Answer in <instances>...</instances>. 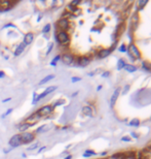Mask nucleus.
Returning <instances> with one entry per match:
<instances>
[{
    "instance_id": "f257e3e1",
    "label": "nucleus",
    "mask_w": 151,
    "mask_h": 159,
    "mask_svg": "<svg viewBox=\"0 0 151 159\" xmlns=\"http://www.w3.org/2000/svg\"><path fill=\"white\" fill-rule=\"evenodd\" d=\"M128 55L133 60H138L141 58V53L139 51V49L137 48V46H135L134 44H131L128 46Z\"/></svg>"
},
{
    "instance_id": "f03ea898",
    "label": "nucleus",
    "mask_w": 151,
    "mask_h": 159,
    "mask_svg": "<svg viewBox=\"0 0 151 159\" xmlns=\"http://www.w3.org/2000/svg\"><path fill=\"white\" fill-rule=\"evenodd\" d=\"M57 89V87L56 86H50V87H49V88H46L45 90H44V92L43 93H41L40 95H36V94H34V100H33V103H37L40 99H42V98H44L46 95H49L50 93H51L52 91H54V90Z\"/></svg>"
},
{
    "instance_id": "7ed1b4c3",
    "label": "nucleus",
    "mask_w": 151,
    "mask_h": 159,
    "mask_svg": "<svg viewBox=\"0 0 151 159\" xmlns=\"http://www.w3.org/2000/svg\"><path fill=\"white\" fill-rule=\"evenodd\" d=\"M57 39L58 41L63 45V46H66V45H69L70 43V37H69V34H68L66 31H60L57 35Z\"/></svg>"
},
{
    "instance_id": "20e7f679",
    "label": "nucleus",
    "mask_w": 151,
    "mask_h": 159,
    "mask_svg": "<svg viewBox=\"0 0 151 159\" xmlns=\"http://www.w3.org/2000/svg\"><path fill=\"white\" fill-rule=\"evenodd\" d=\"M21 141H22L23 144H29L32 141H34L35 139V134L33 132H28V131H25V132H22L20 134Z\"/></svg>"
},
{
    "instance_id": "39448f33",
    "label": "nucleus",
    "mask_w": 151,
    "mask_h": 159,
    "mask_svg": "<svg viewBox=\"0 0 151 159\" xmlns=\"http://www.w3.org/2000/svg\"><path fill=\"white\" fill-rule=\"evenodd\" d=\"M53 110V106H44L42 107H40L38 110H37V114L42 118L44 116H49L50 113H52Z\"/></svg>"
},
{
    "instance_id": "423d86ee",
    "label": "nucleus",
    "mask_w": 151,
    "mask_h": 159,
    "mask_svg": "<svg viewBox=\"0 0 151 159\" xmlns=\"http://www.w3.org/2000/svg\"><path fill=\"white\" fill-rule=\"evenodd\" d=\"M58 27L61 29V31H65L66 29L69 28V21L66 18H61L58 22H57Z\"/></svg>"
},
{
    "instance_id": "0eeeda50",
    "label": "nucleus",
    "mask_w": 151,
    "mask_h": 159,
    "mask_svg": "<svg viewBox=\"0 0 151 159\" xmlns=\"http://www.w3.org/2000/svg\"><path fill=\"white\" fill-rule=\"evenodd\" d=\"M41 120V117L37 114V112L36 113H34V114H32L30 117H28V118L26 119V123H28V124H30V125L32 126L33 124H35V123H37V122H39Z\"/></svg>"
},
{
    "instance_id": "6e6552de",
    "label": "nucleus",
    "mask_w": 151,
    "mask_h": 159,
    "mask_svg": "<svg viewBox=\"0 0 151 159\" xmlns=\"http://www.w3.org/2000/svg\"><path fill=\"white\" fill-rule=\"evenodd\" d=\"M22 141H21V137H20V134H16L13 135L11 139L9 140V145L10 147L12 148H16V147H20L21 145H22Z\"/></svg>"
},
{
    "instance_id": "1a4fd4ad",
    "label": "nucleus",
    "mask_w": 151,
    "mask_h": 159,
    "mask_svg": "<svg viewBox=\"0 0 151 159\" xmlns=\"http://www.w3.org/2000/svg\"><path fill=\"white\" fill-rule=\"evenodd\" d=\"M16 2H11V1H6V0H3V1H0V11H6L9 10L13 4Z\"/></svg>"
},
{
    "instance_id": "9d476101",
    "label": "nucleus",
    "mask_w": 151,
    "mask_h": 159,
    "mask_svg": "<svg viewBox=\"0 0 151 159\" xmlns=\"http://www.w3.org/2000/svg\"><path fill=\"white\" fill-rule=\"evenodd\" d=\"M61 59H62V61H63L64 63L67 64V65L72 64L73 61H74V57L72 56L71 54H64L63 56H61Z\"/></svg>"
},
{
    "instance_id": "9b49d317",
    "label": "nucleus",
    "mask_w": 151,
    "mask_h": 159,
    "mask_svg": "<svg viewBox=\"0 0 151 159\" xmlns=\"http://www.w3.org/2000/svg\"><path fill=\"white\" fill-rule=\"evenodd\" d=\"M120 91H121V89H120L119 87H117V88H116V89L114 90V92L112 93V96H111V100H110L111 106H114L115 102H116V100H117L118 96H119V94H120Z\"/></svg>"
},
{
    "instance_id": "f8f14e48",
    "label": "nucleus",
    "mask_w": 151,
    "mask_h": 159,
    "mask_svg": "<svg viewBox=\"0 0 151 159\" xmlns=\"http://www.w3.org/2000/svg\"><path fill=\"white\" fill-rule=\"evenodd\" d=\"M77 63L79 66L81 67H85L90 64V58L86 57V56H82V57H79L78 60H77Z\"/></svg>"
},
{
    "instance_id": "ddd939ff",
    "label": "nucleus",
    "mask_w": 151,
    "mask_h": 159,
    "mask_svg": "<svg viewBox=\"0 0 151 159\" xmlns=\"http://www.w3.org/2000/svg\"><path fill=\"white\" fill-rule=\"evenodd\" d=\"M111 52H112L111 49H103V50L99 51V53H98V57H99L100 59H104V58L108 57L109 55L111 54Z\"/></svg>"
},
{
    "instance_id": "4468645a",
    "label": "nucleus",
    "mask_w": 151,
    "mask_h": 159,
    "mask_svg": "<svg viewBox=\"0 0 151 159\" xmlns=\"http://www.w3.org/2000/svg\"><path fill=\"white\" fill-rule=\"evenodd\" d=\"M34 39V34L32 32H29V33H27L25 37H24V44L27 46V45H30L32 44V41Z\"/></svg>"
},
{
    "instance_id": "2eb2a0df",
    "label": "nucleus",
    "mask_w": 151,
    "mask_h": 159,
    "mask_svg": "<svg viewBox=\"0 0 151 159\" xmlns=\"http://www.w3.org/2000/svg\"><path fill=\"white\" fill-rule=\"evenodd\" d=\"M82 114L87 117H93V108L91 106H83L82 107Z\"/></svg>"
},
{
    "instance_id": "dca6fc26",
    "label": "nucleus",
    "mask_w": 151,
    "mask_h": 159,
    "mask_svg": "<svg viewBox=\"0 0 151 159\" xmlns=\"http://www.w3.org/2000/svg\"><path fill=\"white\" fill-rule=\"evenodd\" d=\"M29 127H31V125L28 124V123H26V122H23V123L19 124V126H18V128H19V130L21 131V132H25V131H27V129H28Z\"/></svg>"
},
{
    "instance_id": "f3484780",
    "label": "nucleus",
    "mask_w": 151,
    "mask_h": 159,
    "mask_svg": "<svg viewBox=\"0 0 151 159\" xmlns=\"http://www.w3.org/2000/svg\"><path fill=\"white\" fill-rule=\"evenodd\" d=\"M25 48H26V45H25L24 43L20 44V45H19V47L17 48L16 52H15V56H19V55L22 54V53H23V51L25 50Z\"/></svg>"
},
{
    "instance_id": "a211bd4d",
    "label": "nucleus",
    "mask_w": 151,
    "mask_h": 159,
    "mask_svg": "<svg viewBox=\"0 0 151 159\" xmlns=\"http://www.w3.org/2000/svg\"><path fill=\"white\" fill-rule=\"evenodd\" d=\"M125 69L128 72H135L137 69H138V67L135 66V65H132V64H126V67H125Z\"/></svg>"
},
{
    "instance_id": "6ab92c4d",
    "label": "nucleus",
    "mask_w": 151,
    "mask_h": 159,
    "mask_svg": "<svg viewBox=\"0 0 151 159\" xmlns=\"http://www.w3.org/2000/svg\"><path fill=\"white\" fill-rule=\"evenodd\" d=\"M126 62L123 61V59H119L118 61H117V69L118 70H120V69H122V68H125L126 67Z\"/></svg>"
},
{
    "instance_id": "aec40b11",
    "label": "nucleus",
    "mask_w": 151,
    "mask_h": 159,
    "mask_svg": "<svg viewBox=\"0 0 151 159\" xmlns=\"http://www.w3.org/2000/svg\"><path fill=\"white\" fill-rule=\"evenodd\" d=\"M142 66H143L144 69L151 71V63H150V62H148V61H143V62H142Z\"/></svg>"
},
{
    "instance_id": "412c9836",
    "label": "nucleus",
    "mask_w": 151,
    "mask_h": 159,
    "mask_svg": "<svg viewBox=\"0 0 151 159\" xmlns=\"http://www.w3.org/2000/svg\"><path fill=\"white\" fill-rule=\"evenodd\" d=\"M139 124H140V120H139V119H137V118H134L133 120L129 121L128 125H129V126H138Z\"/></svg>"
},
{
    "instance_id": "4be33fe9",
    "label": "nucleus",
    "mask_w": 151,
    "mask_h": 159,
    "mask_svg": "<svg viewBox=\"0 0 151 159\" xmlns=\"http://www.w3.org/2000/svg\"><path fill=\"white\" fill-rule=\"evenodd\" d=\"M54 78V75H47V77H45L44 79H42V80H41L40 81V83H39V84L40 85H42V84H44V83H46V82H49V81H50V80H52Z\"/></svg>"
},
{
    "instance_id": "5701e85b",
    "label": "nucleus",
    "mask_w": 151,
    "mask_h": 159,
    "mask_svg": "<svg viewBox=\"0 0 151 159\" xmlns=\"http://www.w3.org/2000/svg\"><path fill=\"white\" fill-rule=\"evenodd\" d=\"M96 155V152L92 151V150H86L83 153V157H90V156H94Z\"/></svg>"
},
{
    "instance_id": "b1692460",
    "label": "nucleus",
    "mask_w": 151,
    "mask_h": 159,
    "mask_svg": "<svg viewBox=\"0 0 151 159\" xmlns=\"http://www.w3.org/2000/svg\"><path fill=\"white\" fill-rule=\"evenodd\" d=\"M147 2H148V1H146V0H140V1L138 2L139 8H140V9H142V8L144 7V6H145V5L147 4Z\"/></svg>"
},
{
    "instance_id": "393cba45",
    "label": "nucleus",
    "mask_w": 151,
    "mask_h": 159,
    "mask_svg": "<svg viewBox=\"0 0 151 159\" xmlns=\"http://www.w3.org/2000/svg\"><path fill=\"white\" fill-rule=\"evenodd\" d=\"M60 59H61V56H60V55H59V56H56V57L53 58V60L50 62V64H51L52 66H54V65H56V63H57V62H58Z\"/></svg>"
},
{
    "instance_id": "a878e982",
    "label": "nucleus",
    "mask_w": 151,
    "mask_h": 159,
    "mask_svg": "<svg viewBox=\"0 0 151 159\" xmlns=\"http://www.w3.org/2000/svg\"><path fill=\"white\" fill-rule=\"evenodd\" d=\"M50 25L47 24V25H45V27L42 29V32L43 33H47V32H50Z\"/></svg>"
},
{
    "instance_id": "bb28decb",
    "label": "nucleus",
    "mask_w": 151,
    "mask_h": 159,
    "mask_svg": "<svg viewBox=\"0 0 151 159\" xmlns=\"http://www.w3.org/2000/svg\"><path fill=\"white\" fill-rule=\"evenodd\" d=\"M38 145H39V143H35V144H33L32 145V146H30L28 149H27V150H28V151H32V150H35L37 147H38Z\"/></svg>"
},
{
    "instance_id": "cd10ccee",
    "label": "nucleus",
    "mask_w": 151,
    "mask_h": 159,
    "mask_svg": "<svg viewBox=\"0 0 151 159\" xmlns=\"http://www.w3.org/2000/svg\"><path fill=\"white\" fill-rule=\"evenodd\" d=\"M46 125H43V126H41V127H39L37 130H36V133H39V132H41V131H42V132H43V131H45L46 130Z\"/></svg>"
},
{
    "instance_id": "c85d7f7f",
    "label": "nucleus",
    "mask_w": 151,
    "mask_h": 159,
    "mask_svg": "<svg viewBox=\"0 0 151 159\" xmlns=\"http://www.w3.org/2000/svg\"><path fill=\"white\" fill-rule=\"evenodd\" d=\"M119 51L121 52V53H126L127 50H126V45H121L120 46V48H119Z\"/></svg>"
},
{
    "instance_id": "c756f323",
    "label": "nucleus",
    "mask_w": 151,
    "mask_h": 159,
    "mask_svg": "<svg viewBox=\"0 0 151 159\" xmlns=\"http://www.w3.org/2000/svg\"><path fill=\"white\" fill-rule=\"evenodd\" d=\"M63 103H64V100H63V99H61L60 101H57L56 103H53V105H52V106H53V107H56V106H58L63 105Z\"/></svg>"
},
{
    "instance_id": "7c9ffc66",
    "label": "nucleus",
    "mask_w": 151,
    "mask_h": 159,
    "mask_svg": "<svg viewBox=\"0 0 151 159\" xmlns=\"http://www.w3.org/2000/svg\"><path fill=\"white\" fill-rule=\"evenodd\" d=\"M11 112H12V108H9V109H7V110H6V112H5V113H4V114H3L1 117H2V118H5V117L7 116V115H9Z\"/></svg>"
},
{
    "instance_id": "2f4dec72",
    "label": "nucleus",
    "mask_w": 151,
    "mask_h": 159,
    "mask_svg": "<svg viewBox=\"0 0 151 159\" xmlns=\"http://www.w3.org/2000/svg\"><path fill=\"white\" fill-rule=\"evenodd\" d=\"M121 141L122 142H131V137H129V136H122Z\"/></svg>"
},
{
    "instance_id": "473e14b6",
    "label": "nucleus",
    "mask_w": 151,
    "mask_h": 159,
    "mask_svg": "<svg viewBox=\"0 0 151 159\" xmlns=\"http://www.w3.org/2000/svg\"><path fill=\"white\" fill-rule=\"evenodd\" d=\"M80 3V1H79V0H73V1L70 3L71 5H73V6H75V7H76V5H78Z\"/></svg>"
},
{
    "instance_id": "72a5a7b5",
    "label": "nucleus",
    "mask_w": 151,
    "mask_h": 159,
    "mask_svg": "<svg viewBox=\"0 0 151 159\" xmlns=\"http://www.w3.org/2000/svg\"><path fill=\"white\" fill-rule=\"evenodd\" d=\"M109 74H110V72H109V71H104V72H103V74H102V77L108 78V77H109Z\"/></svg>"
},
{
    "instance_id": "f704fd0d",
    "label": "nucleus",
    "mask_w": 151,
    "mask_h": 159,
    "mask_svg": "<svg viewBox=\"0 0 151 159\" xmlns=\"http://www.w3.org/2000/svg\"><path fill=\"white\" fill-rule=\"evenodd\" d=\"M80 80H81L80 78H72V79H71V81H72L73 83H75V82H79Z\"/></svg>"
},
{
    "instance_id": "c9c22d12",
    "label": "nucleus",
    "mask_w": 151,
    "mask_h": 159,
    "mask_svg": "<svg viewBox=\"0 0 151 159\" xmlns=\"http://www.w3.org/2000/svg\"><path fill=\"white\" fill-rule=\"evenodd\" d=\"M52 47H53V45L51 44V45L50 46V48H49V51H47V53H46V54H50V51L52 50Z\"/></svg>"
},
{
    "instance_id": "e433bc0d",
    "label": "nucleus",
    "mask_w": 151,
    "mask_h": 159,
    "mask_svg": "<svg viewBox=\"0 0 151 159\" xmlns=\"http://www.w3.org/2000/svg\"><path fill=\"white\" fill-rule=\"evenodd\" d=\"M132 136L134 137V139H137V137H138L139 135H138V134H137L136 132H132Z\"/></svg>"
},
{
    "instance_id": "4c0bfd02",
    "label": "nucleus",
    "mask_w": 151,
    "mask_h": 159,
    "mask_svg": "<svg viewBox=\"0 0 151 159\" xmlns=\"http://www.w3.org/2000/svg\"><path fill=\"white\" fill-rule=\"evenodd\" d=\"M6 27H15V25H13V24H6L3 28H6Z\"/></svg>"
},
{
    "instance_id": "58836bf2",
    "label": "nucleus",
    "mask_w": 151,
    "mask_h": 159,
    "mask_svg": "<svg viewBox=\"0 0 151 159\" xmlns=\"http://www.w3.org/2000/svg\"><path fill=\"white\" fill-rule=\"evenodd\" d=\"M127 89H129V86H128V85H126V86L125 90H123V94H126V90H127Z\"/></svg>"
},
{
    "instance_id": "ea45409f",
    "label": "nucleus",
    "mask_w": 151,
    "mask_h": 159,
    "mask_svg": "<svg viewBox=\"0 0 151 159\" xmlns=\"http://www.w3.org/2000/svg\"><path fill=\"white\" fill-rule=\"evenodd\" d=\"M5 77V72L4 71H0V78H4Z\"/></svg>"
},
{
    "instance_id": "a19ab883",
    "label": "nucleus",
    "mask_w": 151,
    "mask_h": 159,
    "mask_svg": "<svg viewBox=\"0 0 151 159\" xmlns=\"http://www.w3.org/2000/svg\"><path fill=\"white\" fill-rule=\"evenodd\" d=\"M9 100H11V98H6V99H4L2 102H7V101H9Z\"/></svg>"
},
{
    "instance_id": "79ce46f5",
    "label": "nucleus",
    "mask_w": 151,
    "mask_h": 159,
    "mask_svg": "<svg viewBox=\"0 0 151 159\" xmlns=\"http://www.w3.org/2000/svg\"><path fill=\"white\" fill-rule=\"evenodd\" d=\"M71 158H72V156H71V155H69V156H67L65 159H71Z\"/></svg>"
}]
</instances>
